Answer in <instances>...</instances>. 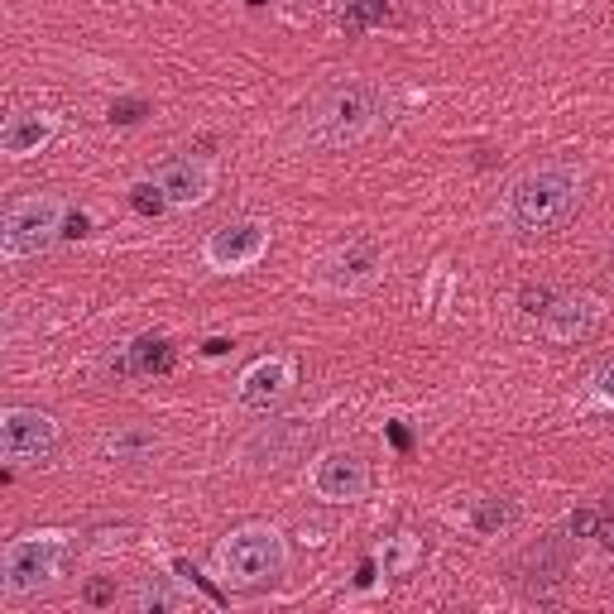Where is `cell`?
Instances as JSON below:
<instances>
[{"label":"cell","instance_id":"10","mask_svg":"<svg viewBox=\"0 0 614 614\" xmlns=\"http://www.w3.org/2000/svg\"><path fill=\"white\" fill-rule=\"evenodd\" d=\"M313 494L327 504H356L370 494V465L356 451H327L313 461Z\"/></svg>","mask_w":614,"mask_h":614},{"label":"cell","instance_id":"9","mask_svg":"<svg viewBox=\"0 0 614 614\" xmlns=\"http://www.w3.org/2000/svg\"><path fill=\"white\" fill-rule=\"evenodd\" d=\"M150 178L164 187L168 207H178V212H193V207H202V202H212V193H216V164H212L207 154L164 158Z\"/></svg>","mask_w":614,"mask_h":614},{"label":"cell","instance_id":"12","mask_svg":"<svg viewBox=\"0 0 614 614\" xmlns=\"http://www.w3.org/2000/svg\"><path fill=\"white\" fill-rule=\"evenodd\" d=\"M313 418H279V422H269V428H259L250 442H245L241 457L250 461V465H269V471H279V465L288 461H298V451L313 442Z\"/></svg>","mask_w":614,"mask_h":614},{"label":"cell","instance_id":"16","mask_svg":"<svg viewBox=\"0 0 614 614\" xmlns=\"http://www.w3.org/2000/svg\"><path fill=\"white\" fill-rule=\"evenodd\" d=\"M101 451H106L111 461H125V465H140V461H154L158 451V432L144 428V422H125V428H115L101 437Z\"/></svg>","mask_w":614,"mask_h":614},{"label":"cell","instance_id":"19","mask_svg":"<svg viewBox=\"0 0 614 614\" xmlns=\"http://www.w3.org/2000/svg\"><path fill=\"white\" fill-rule=\"evenodd\" d=\"M183 605H187V595L173 586L168 576H150V581H140V591H135L140 614H168V610H183Z\"/></svg>","mask_w":614,"mask_h":614},{"label":"cell","instance_id":"29","mask_svg":"<svg viewBox=\"0 0 614 614\" xmlns=\"http://www.w3.org/2000/svg\"><path fill=\"white\" fill-rule=\"evenodd\" d=\"M385 432H389V442L393 451H413V432L403 428V422H385Z\"/></svg>","mask_w":614,"mask_h":614},{"label":"cell","instance_id":"23","mask_svg":"<svg viewBox=\"0 0 614 614\" xmlns=\"http://www.w3.org/2000/svg\"><path fill=\"white\" fill-rule=\"evenodd\" d=\"M552 303H557V288H548V284H538V288L529 284V288H523V294H519V307H523V313H529V317H543Z\"/></svg>","mask_w":614,"mask_h":614},{"label":"cell","instance_id":"3","mask_svg":"<svg viewBox=\"0 0 614 614\" xmlns=\"http://www.w3.org/2000/svg\"><path fill=\"white\" fill-rule=\"evenodd\" d=\"M288 572V543L274 523H241L216 543V576L226 586H269Z\"/></svg>","mask_w":614,"mask_h":614},{"label":"cell","instance_id":"8","mask_svg":"<svg viewBox=\"0 0 614 614\" xmlns=\"http://www.w3.org/2000/svg\"><path fill=\"white\" fill-rule=\"evenodd\" d=\"M265 255H269V226L255 222V216L216 226L212 236L202 241V259H207V269H216V274H241V269L259 265Z\"/></svg>","mask_w":614,"mask_h":614},{"label":"cell","instance_id":"13","mask_svg":"<svg viewBox=\"0 0 614 614\" xmlns=\"http://www.w3.org/2000/svg\"><path fill=\"white\" fill-rule=\"evenodd\" d=\"M288 389H294V360H288V356H265V360H255L250 370L236 379V403L250 408V413H269L274 403L288 399Z\"/></svg>","mask_w":614,"mask_h":614},{"label":"cell","instance_id":"11","mask_svg":"<svg viewBox=\"0 0 614 614\" xmlns=\"http://www.w3.org/2000/svg\"><path fill=\"white\" fill-rule=\"evenodd\" d=\"M538 321H543L548 341H557V346H581V341H591V336L601 331L605 303L591 298V294H557V303H552Z\"/></svg>","mask_w":614,"mask_h":614},{"label":"cell","instance_id":"25","mask_svg":"<svg viewBox=\"0 0 614 614\" xmlns=\"http://www.w3.org/2000/svg\"><path fill=\"white\" fill-rule=\"evenodd\" d=\"M144 111H150V101H140V96L115 101V106H111V125H135V121H144Z\"/></svg>","mask_w":614,"mask_h":614},{"label":"cell","instance_id":"6","mask_svg":"<svg viewBox=\"0 0 614 614\" xmlns=\"http://www.w3.org/2000/svg\"><path fill=\"white\" fill-rule=\"evenodd\" d=\"M379 269H385L379 241L356 236V241H346V245H336V250L313 259V284L321 294H365V288L379 279Z\"/></svg>","mask_w":614,"mask_h":614},{"label":"cell","instance_id":"2","mask_svg":"<svg viewBox=\"0 0 614 614\" xmlns=\"http://www.w3.org/2000/svg\"><path fill=\"white\" fill-rule=\"evenodd\" d=\"M379 115H385V92L365 78H341L307 106L303 135L317 150H346V144H360L370 135Z\"/></svg>","mask_w":614,"mask_h":614},{"label":"cell","instance_id":"24","mask_svg":"<svg viewBox=\"0 0 614 614\" xmlns=\"http://www.w3.org/2000/svg\"><path fill=\"white\" fill-rule=\"evenodd\" d=\"M601 514L605 509H572V519H566V533L572 538H595V529H601Z\"/></svg>","mask_w":614,"mask_h":614},{"label":"cell","instance_id":"28","mask_svg":"<svg viewBox=\"0 0 614 614\" xmlns=\"http://www.w3.org/2000/svg\"><path fill=\"white\" fill-rule=\"evenodd\" d=\"M86 231H92V222H86V212H72V207H68V222H63V241H82Z\"/></svg>","mask_w":614,"mask_h":614},{"label":"cell","instance_id":"30","mask_svg":"<svg viewBox=\"0 0 614 614\" xmlns=\"http://www.w3.org/2000/svg\"><path fill=\"white\" fill-rule=\"evenodd\" d=\"M226 350H231L226 336H212V341H202V356H226Z\"/></svg>","mask_w":614,"mask_h":614},{"label":"cell","instance_id":"14","mask_svg":"<svg viewBox=\"0 0 614 614\" xmlns=\"http://www.w3.org/2000/svg\"><path fill=\"white\" fill-rule=\"evenodd\" d=\"M173 365H178V350H173L168 336H154V331H144L135 336L121 356H111L106 360V370L115 379H125V375H140V379H154V375H173Z\"/></svg>","mask_w":614,"mask_h":614},{"label":"cell","instance_id":"27","mask_svg":"<svg viewBox=\"0 0 614 614\" xmlns=\"http://www.w3.org/2000/svg\"><path fill=\"white\" fill-rule=\"evenodd\" d=\"M82 601L86 605H115V586H111V581H86V586H82Z\"/></svg>","mask_w":614,"mask_h":614},{"label":"cell","instance_id":"15","mask_svg":"<svg viewBox=\"0 0 614 614\" xmlns=\"http://www.w3.org/2000/svg\"><path fill=\"white\" fill-rule=\"evenodd\" d=\"M53 135H58V115H49V111H14V115H6V125H0V154H6V158H29V154H39Z\"/></svg>","mask_w":614,"mask_h":614},{"label":"cell","instance_id":"7","mask_svg":"<svg viewBox=\"0 0 614 614\" xmlns=\"http://www.w3.org/2000/svg\"><path fill=\"white\" fill-rule=\"evenodd\" d=\"M53 451H58V422L49 413L20 403H10L0 413V457L10 465H43L53 461Z\"/></svg>","mask_w":614,"mask_h":614},{"label":"cell","instance_id":"5","mask_svg":"<svg viewBox=\"0 0 614 614\" xmlns=\"http://www.w3.org/2000/svg\"><path fill=\"white\" fill-rule=\"evenodd\" d=\"M68 222V202L58 193H24L14 197L6 216H0V259L6 265H20V259L49 250V245L63 236Z\"/></svg>","mask_w":614,"mask_h":614},{"label":"cell","instance_id":"21","mask_svg":"<svg viewBox=\"0 0 614 614\" xmlns=\"http://www.w3.org/2000/svg\"><path fill=\"white\" fill-rule=\"evenodd\" d=\"M422 557V548L413 543V538H408V533H399V538H389V543L385 548H379V566H385V576H403L408 572V566H413Z\"/></svg>","mask_w":614,"mask_h":614},{"label":"cell","instance_id":"18","mask_svg":"<svg viewBox=\"0 0 614 614\" xmlns=\"http://www.w3.org/2000/svg\"><path fill=\"white\" fill-rule=\"evenodd\" d=\"M519 519H523V509H519L514 500H480V504L471 509V529H475L480 538H500V533L514 529Z\"/></svg>","mask_w":614,"mask_h":614},{"label":"cell","instance_id":"22","mask_svg":"<svg viewBox=\"0 0 614 614\" xmlns=\"http://www.w3.org/2000/svg\"><path fill=\"white\" fill-rule=\"evenodd\" d=\"M130 207H135V216H144V222H158V216L168 212V197L154 178H140L135 187H130Z\"/></svg>","mask_w":614,"mask_h":614},{"label":"cell","instance_id":"20","mask_svg":"<svg viewBox=\"0 0 614 614\" xmlns=\"http://www.w3.org/2000/svg\"><path fill=\"white\" fill-rule=\"evenodd\" d=\"M389 20V0H346V10H341V29L350 39L365 34V29H375V24H385Z\"/></svg>","mask_w":614,"mask_h":614},{"label":"cell","instance_id":"1","mask_svg":"<svg viewBox=\"0 0 614 614\" xmlns=\"http://www.w3.org/2000/svg\"><path fill=\"white\" fill-rule=\"evenodd\" d=\"M581 207V168L576 164H538L529 173H519L500 197V226L519 241L552 236L576 216Z\"/></svg>","mask_w":614,"mask_h":614},{"label":"cell","instance_id":"17","mask_svg":"<svg viewBox=\"0 0 614 614\" xmlns=\"http://www.w3.org/2000/svg\"><path fill=\"white\" fill-rule=\"evenodd\" d=\"M566 566H572V533H548L538 538V548L529 552V576L538 581V586H552V581L566 576Z\"/></svg>","mask_w":614,"mask_h":614},{"label":"cell","instance_id":"4","mask_svg":"<svg viewBox=\"0 0 614 614\" xmlns=\"http://www.w3.org/2000/svg\"><path fill=\"white\" fill-rule=\"evenodd\" d=\"M72 557V533H24L0 548V591L10 601L49 591Z\"/></svg>","mask_w":614,"mask_h":614},{"label":"cell","instance_id":"26","mask_svg":"<svg viewBox=\"0 0 614 614\" xmlns=\"http://www.w3.org/2000/svg\"><path fill=\"white\" fill-rule=\"evenodd\" d=\"M591 389H595V403H605V408H614V356L595 370V379H591Z\"/></svg>","mask_w":614,"mask_h":614},{"label":"cell","instance_id":"31","mask_svg":"<svg viewBox=\"0 0 614 614\" xmlns=\"http://www.w3.org/2000/svg\"><path fill=\"white\" fill-rule=\"evenodd\" d=\"M245 6H269V0H245Z\"/></svg>","mask_w":614,"mask_h":614}]
</instances>
